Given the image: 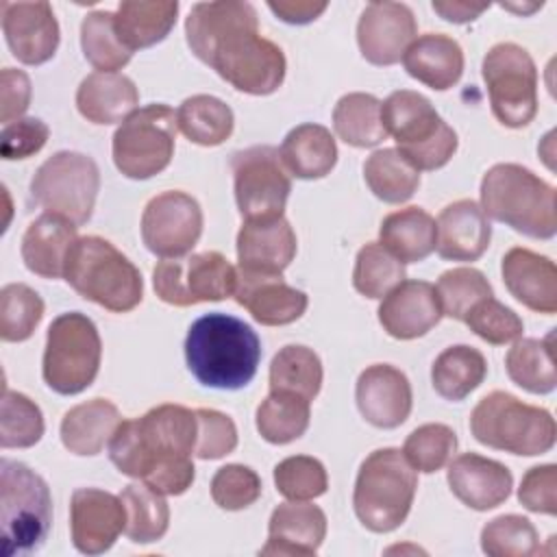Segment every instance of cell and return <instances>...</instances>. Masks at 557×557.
I'll use <instances>...</instances> for the list:
<instances>
[{"instance_id": "57", "label": "cell", "mask_w": 557, "mask_h": 557, "mask_svg": "<svg viewBox=\"0 0 557 557\" xmlns=\"http://www.w3.org/2000/svg\"><path fill=\"white\" fill-rule=\"evenodd\" d=\"M326 2H311V0H270L268 9L283 20L285 24H309L318 20L326 11Z\"/></svg>"}, {"instance_id": "23", "label": "cell", "mask_w": 557, "mask_h": 557, "mask_svg": "<svg viewBox=\"0 0 557 557\" xmlns=\"http://www.w3.org/2000/svg\"><path fill=\"white\" fill-rule=\"evenodd\" d=\"M296 248V233L283 215L244 220L237 233V261L246 272L281 274L294 261Z\"/></svg>"}, {"instance_id": "38", "label": "cell", "mask_w": 557, "mask_h": 557, "mask_svg": "<svg viewBox=\"0 0 557 557\" xmlns=\"http://www.w3.org/2000/svg\"><path fill=\"white\" fill-rule=\"evenodd\" d=\"M176 124L181 133L198 146L224 144L235 126L231 107L209 94H196L185 98L176 111Z\"/></svg>"}, {"instance_id": "47", "label": "cell", "mask_w": 557, "mask_h": 557, "mask_svg": "<svg viewBox=\"0 0 557 557\" xmlns=\"http://www.w3.org/2000/svg\"><path fill=\"white\" fill-rule=\"evenodd\" d=\"M481 548L490 557H531L540 550V537L529 518L505 513L483 527Z\"/></svg>"}, {"instance_id": "11", "label": "cell", "mask_w": 557, "mask_h": 557, "mask_svg": "<svg viewBox=\"0 0 557 557\" xmlns=\"http://www.w3.org/2000/svg\"><path fill=\"white\" fill-rule=\"evenodd\" d=\"M176 113L163 102L133 111L113 133V163L133 181L163 172L174 157Z\"/></svg>"}, {"instance_id": "39", "label": "cell", "mask_w": 557, "mask_h": 557, "mask_svg": "<svg viewBox=\"0 0 557 557\" xmlns=\"http://www.w3.org/2000/svg\"><path fill=\"white\" fill-rule=\"evenodd\" d=\"M311 400L292 392H270L257 407L255 424L270 444H289L305 435L311 418Z\"/></svg>"}, {"instance_id": "13", "label": "cell", "mask_w": 557, "mask_h": 557, "mask_svg": "<svg viewBox=\"0 0 557 557\" xmlns=\"http://www.w3.org/2000/svg\"><path fill=\"white\" fill-rule=\"evenodd\" d=\"M481 74L487 87L494 117L507 128L527 126L537 113V70L531 54L513 44L500 41L483 57Z\"/></svg>"}, {"instance_id": "7", "label": "cell", "mask_w": 557, "mask_h": 557, "mask_svg": "<svg viewBox=\"0 0 557 557\" xmlns=\"http://www.w3.org/2000/svg\"><path fill=\"white\" fill-rule=\"evenodd\" d=\"M52 524L48 483L22 461H0V540L7 557L44 546Z\"/></svg>"}, {"instance_id": "55", "label": "cell", "mask_w": 557, "mask_h": 557, "mask_svg": "<svg viewBox=\"0 0 557 557\" xmlns=\"http://www.w3.org/2000/svg\"><path fill=\"white\" fill-rule=\"evenodd\" d=\"M518 500L529 511L555 516L557 513V466L544 463V466L529 468L520 481Z\"/></svg>"}, {"instance_id": "9", "label": "cell", "mask_w": 557, "mask_h": 557, "mask_svg": "<svg viewBox=\"0 0 557 557\" xmlns=\"http://www.w3.org/2000/svg\"><path fill=\"white\" fill-rule=\"evenodd\" d=\"M470 431L483 446L511 455L535 457L555 446V418L550 411L527 405L509 392H490L470 413Z\"/></svg>"}, {"instance_id": "37", "label": "cell", "mask_w": 557, "mask_h": 557, "mask_svg": "<svg viewBox=\"0 0 557 557\" xmlns=\"http://www.w3.org/2000/svg\"><path fill=\"white\" fill-rule=\"evenodd\" d=\"M333 128L337 137L348 146H379L387 137L381 122V100L363 91L342 96L333 109Z\"/></svg>"}, {"instance_id": "4", "label": "cell", "mask_w": 557, "mask_h": 557, "mask_svg": "<svg viewBox=\"0 0 557 557\" xmlns=\"http://www.w3.org/2000/svg\"><path fill=\"white\" fill-rule=\"evenodd\" d=\"M481 209L533 239H550L557 233L555 187L518 163H496L483 174Z\"/></svg>"}, {"instance_id": "10", "label": "cell", "mask_w": 557, "mask_h": 557, "mask_svg": "<svg viewBox=\"0 0 557 557\" xmlns=\"http://www.w3.org/2000/svg\"><path fill=\"white\" fill-rule=\"evenodd\" d=\"M102 342L91 318L70 311L50 322L41 374L52 392L63 396L85 392L98 376Z\"/></svg>"}, {"instance_id": "15", "label": "cell", "mask_w": 557, "mask_h": 557, "mask_svg": "<svg viewBox=\"0 0 557 557\" xmlns=\"http://www.w3.org/2000/svg\"><path fill=\"white\" fill-rule=\"evenodd\" d=\"M235 202L244 220L278 218L285 211L292 181L274 146H250L233 154Z\"/></svg>"}, {"instance_id": "49", "label": "cell", "mask_w": 557, "mask_h": 557, "mask_svg": "<svg viewBox=\"0 0 557 557\" xmlns=\"http://www.w3.org/2000/svg\"><path fill=\"white\" fill-rule=\"evenodd\" d=\"M457 450V435L450 426L440 422H429L413 429L403 446V455L416 472H437L442 470L453 453Z\"/></svg>"}, {"instance_id": "33", "label": "cell", "mask_w": 557, "mask_h": 557, "mask_svg": "<svg viewBox=\"0 0 557 557\" xmlns=\"http://www.w3.org/2000/svg\"><path fill=\"white\" fill-rule=\"evenodd\" d=\"M122 416L107 398H94L72 407L61 420L63 446L81 457L98 455L115 433Z\"/></svg>"}, {"instance_id": "8", "label": "cell", "mask_w": 557, "mask_h": 557, "mask_svg": "<svg viewBox=\"0 0 557 557\" xmlns=\"http://www.w3.org/2000/svg\"><path fill=\"white\" fill-rule=\"evenodd\" d=\"M381 122L396 150L420 172L440 170L457 152V133L440 117L431 100L411 89L392 91L381 102Z\"/></svg>"}, {"instance_id": "50", "label": "cell", "mask_w": 557, "mask_h": 557, "mask_svg": "<svg viewBox=\"0 0 557 557\" xmlns=\"http://www.w3.org/2000/svg\"><path fill=\"white\" fill-rule=\"evenodd\" d=\"M274 485L289 500H311L326 492L329 476L315 457L294 455L276 463Z\"/></svg>"}, {"instance_id": "53", "label": "cell", "mask_w": 557, "mask_h": 557, "mask_svg": "<svg viewBox=\"0 0 557 557\" xmlns=\"http://www.w3.org/2000/svg\"><path fill=\"white\" fill-rule=\"evenodd\" d=\"M237 446L235 422L215 409H196V450L200 459H220Z\"/></svg>"}, {"instance_id": "2", "label": "cell", "mask_w": 557, "mask_h": 557, "mask_svg": "<svg viewBox=\"0 0 557 557\" xmlns=\"http://www.w3.org/2000/svg\"><path fill=\"white\" fill-rule=\"evenodd\" d=\"M107 446L122 474L165 496L185 494L196 476V411L172 403L152 407L141 418L122 420Z\"/></svg>"}, {"instance_id": "12", "label": "cell", "mask_w": 557, "mask_h": 557, "mask_svg": "<svg viewBox=\"0 0 557 557\" xmlns=\"http://www.w3.org/2000/svg\"><path fill=\"white\" fill-rule=\"evenodd\" d=\"M100 189V170L96 161L83 152L59 150L48 157L30 181V198L76 226L85 224L96 205Z\"/></svg>"}, {"instance_id": "1", "label": "cell", "mask_w": 557, "mask_h": 557, "mask_svg": "<svg viewBox=\"0 0 557 557\" xmlns=\"http://www.w3.org/2000/svg\"><path fill=\"white\" fill-rule=\"evenodd\" d=\"M185 37L191 52L237 91L268 96L283 85L285 54L259 35L257 11L250 2L194 4L185 20Z\"/></svg>"}, {"instance_id": "56", "label": "cell", "mask_w": 557, "mask_h": 557, "mask_svg": "<svg viewBox=\"0 0 557 557\" xmlns=\"http://www.w3.org/2000/svg\"><path fill=\"white\" fill-rule=\"evenodd\" d=\"M30 78L26 72L15 70V67H4L0 72V120L2 124H11L20 120V115L28 109L30 104Z\"/></svg>"}, {"instance_id": "22", "label": "cell", "mask_w": 557, "mask_h": 557, "mask_svg": "<svg viewBox=\"0 0 557 557\" xmlns=\"http://www.w3.org/2000/svg\"><path fill=\"white\" fill-rule=\"evenodd\" d=\"M442 318L435 285L426 281H403L383 296L379 322L394 339H416L426 335Z\"/></svg>"}, {"instance_id": "34", "label": "cell", "mask_w": 557, "mask_h": 557, "mask_svg": "<svg viewBox=\"0 0 557 557\" xmlns=\"http://www.w3.org/2000/svg\"><path fill=\"white\" fill-rule=\"evenodd\" d=\"M379 237L400 263H418L435 250L437 224L424 209L407 207L383 218Z\"/></svg>"}, {"instance_id": "31", "label": "cell", "mask_w": 557, "mask_h": 557, "mask_svg": "<svg viewBox=\"0 0 557 557\" xmlns=\"http://www.w3.org/2000/svg\"><path fill=\"white\" fill-rule=\"evenodd\" d=\"M278 154L292 176L313 181L331 174L335 168L337 144L326 126L307 122L298 124L285 135Z\"/></svg>"}, {"instance_id": "24", "label": "cell", "mask_w": 557, "mask_h": 557, "mask_svg": "<svg viewBox=\"0 0 557 557\" xmlns=\"http://www.w3.org/2000/svg\"><path fill=\"white\" fill-rule=\"evenodd\" d=\"M446 481L450 492L470 509L487 511L503 505L513 487V476L500 461L463 453L448 466Z\"/></svg>"}, {"instance_id": "54", "label": "cell", "mask_w": 557, "mask_h": 557, "mask_svg": "<svg viewBox=\"0 0 557 557\" xmlns=\"http://www.w3.org/2000/svg\"><path fill=\"white\" fill-rule=\"evenodd\" d=\"M50 128L39 117H20L2 128L0 154L4 161L28 159L37 154L48 141Z\"/></svg>"}, {"instance_id": "20", "label": "cell", "mask_w": 557, "mask_h": 557, "mask_svg": "<svg viewBox=\"0 0 557 557\" xmlns=\"http://www.w3.org/2000/svg\"><path fill=\"white\" fill-rule=\"evenodd\" d=\"M355 400L366 422L376 429H396L411 413V383L403 370L389 363H374L359 374Z\"/></svg>"}, {"instance_id": "17", "label": "cell", "mask_w": 557, "mask_h": 557, "mask_svg": "<svg viewBox=\"0 0 557 557\" xmlns=\"http://www.w3.org/2000/svg\"><path fill=\"white\" fill-rule=\"evenodd\" d=\"M418 35L413 11L403 2H370L357 22L361 57L372 65H394Z\"/></svg>"}, {"instance_id": "25", "label": "cell", "mask_w": 557, "mask_h": 557, "mask_svg": "<svg viewBox=\"0 0 557 557\" xmlns=\"http://www.w3.org/2000/svg\"><path fill=\"white\" fill-rule=\"evenodd\" d=\"M503 283L527 309L553 315L557 311V268L555 261L529 248H511L500 263Z\"/></svg>"}, {"instance_id": "27", "label": "cell", "mask_w": 557, "mask_h": 557, "mask_svg": "<svg viewBox=\"0 0 557 557\" xmlns=\"http://www.w3.org/2000/svg\"><path fill=\"white\" fill-rule=\"evenodd\" d=\"M435 250L446 261H476L490 246L492 226L481 205L457 200L437 215Z\"/></svg>"}, {"instance_id": "43", "label": "cell", "mask_w": 557, "mask_h": 557, "mask_svg": "<svg viewBox=\"0 0 557 557\" xmlns=\"http://www.w3.org/2000/svg\"><path fill=\"white\" fill-rule=\"evenodd\" d=\"M113 17L115 13L111 11H91L81 22L83 54L98 72L122 70L133 57V52L120 41Z\"/></svg>"}, {"instance_id": "29", "label": "cell", "mask_w": 557, "mask_h": 557, "mask_svg": "<svg viewBox=\"0 0 557 557\" xmlns=\"http://www.w3.org/2000/svg\"><path fill=\"white\" fill-rule=\"evenodd\" d=\"M403 65L411 78L444 91L457 85L463 74V50L457 39L444 33H426L409 44Z\"/></svg>"}, {"instance_id": "41", "label": "cell", "mask_w": 557, "mask_h": 557, "mask_svg": "<svg viewBox=\"0 0 557 557\" xmlns=\"http://www.w3.org/2000/svg\"><path fill=\"white\" fill-rule=\"evenodd\" d=\"M126 509L124 533L135 544H150L165 535L170 527V507L165 494L148 483H131L120 494Z\"/></svg>"}, {"instance_id": "18", "label": "cell", "mask_w": 557, "mask_h": 557, "mask_svg": "<svg viewBox=\"0 0 557 557\" xmlns=\"http://www.w3.org/2000/svg\"><path fill=\"white\" fill-rule=\"evenodd\" d=\"M126 527V509L120 496L98 490L78 487L70 500V533L78 553L100 555L113 546Z\"/></svg>"}, {"instance_id": "36", "label": "cell", "mask_w": 557, "mask_h": 557, "mask_svg": "<svg viewBox=\"0 0 557 557\" xmlns=\"http://www.w3.org/2000/svg\"><path fill=\"white\" fill-rule=\"evenodd\" d=\"M505 368L518 387L531 394H550L557 385L553 333H548L544 339H516L505 357Z\"/></svg>"}, {"instance_id": "5", "label": "cell", "mask_w": 557, "mask_h": 557, "mask_svg": "<svg viewBox=\"0 0 557 557\" xmlns=\"http://www.w3.org/2000/svg\"><path fill=\"white\" fill-rule=\"evenodd\" d=\"M63 278L78 296L113 313H126L144 298L139 270L111 242L98 235L74 242Z\"/></svg>"}, {"instance_id": "58", "label": "cell", "mask_w": 557, "mask_h": 557, "mask_svg": "<svg viewBox=\"0 0 557 557\" xmlns=\"http://www.w3.org/2000/svg\"><path fill=\"white\" fill-rule=\"evenodd\" d=\"M431 7L442 20L453 22V24H466V22L476 20L483 11H487L490 4H474V2H461V0H453V2L450 0L448 2L433 0Z\"/></svg>"}, {"instance_id": "40", "label": "cell", "mask_w": 557, "mask_h": 557, "mask_svg": "<svg viewBox=\"0 0 557 557\" xmlns=\"http://www.w3.org/2000/svg\"><path fill=\"white\" fill-rule=\"evenodd\" d=\"M363 178L370 191L387 205L407 202L420 185V172L396 148L374 150L363 163Z\"/></svg>"}, {"instance_id": "30", "label": "cell", "mask_w": 557, "mask_h": 557, "mask_svg": "<svg viewBox=\"0 0 557 557\" xmlns=\"http://www.w3.org/2000/svg\"><path fill=\"white\" fill-rule=\"evenodd\" d=\"M137 104L135 83L120 72H91L76 89V109L91 124L124 122Z\"/></svg>"}, {"instance_id": "16", "label": "cell", "mask_w": 557, "mask_h": 557, "mask_svg": "<svg viewBox=\"0 0 557 557\" xmlns=\"http://www.w3.org/2000/svg\"><path fill=\"white\" fill-rule=\"evenodd\" d=\"M202 235V209L185 191H163L141 213V239L161 259H176L191 252Z\"/></svg>"}, {"instance_id": "3", "label": "cell", "mask_w": 557, "mask_h": 557, "mask_svg": "<svg viewBox=\"0 0 557 557\" xmlns=\"http://www.w3.org/2000/svg\"><path fill=\"white\" fill-rule=\"evenodd\" d=\"M185 361L200 385L242 389L257 374L261 342L244 320L213 311L191 322L185 337Z\"/></svg>"}, {"instance_id": "48", "label": "cell", "mask_w": 557, "mask_h": 557, "mask_svg": "<svg viewBox=\"0 0 557 557\" xmlns=\"http://www.w3.org/2000/svg\"><path fill=\"white\" fill-rule=\"evenodd\" d=\"M442 315L463 322L468 311L483 298L494 296L485 274L476 268H453L446 270L435 285Z\"/></svg>"}, {"instance_id": "32", "label": "cell", "mask_w": 557, "mask_h": 557, "mask_svg": "<svg viewBox=\"0 0 557 557\" xmlns=\"http://www.w3.org/2000/svg\"><path fill=\"white\" fill-rule=\"evenodd\" d=\"M176 15V0H124L117 4L113 26L120 41L135 52L163 41L174 28Z\"/></svg>"}, {"instance_id": "52", "label": "cell", "mask_w": 557, "mask_h": 557, "mask_svg": "<svg viewBox=\"0 0 557 557\" xmlns=\"http://www.w3.org/2000/svg\"><path fill=\"white\" fill-rule=\"evenodd\" d=\"M261 496L259 474L242 463H226L218 468L211 479V498L220 509L239 511L250 507Z\"/></svg>"}, {"instance_id": "28", "label": "cell", "mask_w": 557, "mask_h": 557, "mask_svg": "<svg viewBox=\"0 0 557 557\" xmlns=\"http://www.w3.org/2000/svg\"><path fill=\"white\" fill-rule=\"evenodd\" d=\"M78 239L76 224L57 215L44 213L28 224L22 235L24 265L44 278H61L67 255Z\"/></svg>"}, {"instance_id": "44", "label": "cell", "mask_w": 557, "mask_h": 557, "mask_svg": "<svg viewBox=\"0 0 557 557\" xmlns=\"http://www.w3.org/2000/svg\"><path fill=\"white\" fill-rule=\"evenodd\" d=\"M405 281V263H400L381 242L359 248L352 270V285L366 298H383Z\"/></svg>"}, {"instance_id": "46", "label": "cell", "mask_w": 557, "mask_h": 557, "mask_svg": "<svg viewBox=\"0 0 557 557\" xmlns=\"http://www.w3.org/2000/svg\"><path fill=\"white\" fill-rule=\"evenodd\" d=\"M44 435L41 409L20 392L4 385L2 416H0V446L2 448H30Z\"/></svg>"}, {"instance_id": "35", "label": "cell", "mask_w": 557, "mask_h": 557, "mask_svg": "<svg viewBox=\"0 0 557 557\" xmlns=\"http://www.w3.org/2000/svg\"><path fill=\"white\" fill-rule=\"evenodd\" d=\"M487 374V361L481 350L457 344L442 350L431 366L433 389L444 398L459 403L474 392Z\"/></svg>"}, {"instance_id": "21", "label": "cell", "mask_w": 557, "mask_h": 557, "mask_svg": "<svg viewBox=\"0 0 557 557\" xmlns=\"http://www.w3.org/2000/svg\"><path fill=\"white\" fill-rule=\"evenodd\" d=\"M233 296L263 326L292 324L309 305L307 294L287 285L281 274L246 272L239 268Z\"/></svg>"}, {"instance_id": "45", "label": "cell", "mask_w": 557, "mask_h": 557, "mask_svg": "<svg viewBox=\"0 0 557 557\" xmlns=\"http://www.w3.org/2000/svg\"><path fill=\"white\" fill-rule=\"evenodd\" d=\"M41 296L24 285L9 283L0 289V339L2 342H26L44 318Z\"/></svg>"}, {"instance_id": "6", "label": "cell", "mask_w": 557, "mask_h": 557, "mask_svg": "<svg viewBox=\"0 0 557 557\" xmlns=\"http://www.w3.org/2000/svg\"><path fill=\"white\" fill-rule=\"evenodd\" d=\"M416 490L418 474L403 450L379 448L359 466L352 507L368 531L389 533L409 516Z\"/></svg>"}, {"instance_id": "51", "label": "cell", "mask_w": 557, "mask_h": 557, "mask_svg": "<svg viewBox=\"0 0 557 557\" xmlns=\"http://www.w3.org/2000/svg\"><path fill=\"white\" fill-rule=\"evenodd\" d=\"M463 322L470 326V331L474 335H479L481 339H485L487 344H494V346L516 342V339H520V335L524 331L520 315L513 309L498 302L494 296L479 300L468 311Z\"/></svg>"}, {"instance_id": "19", "label": "cell", "mask_w": 557, "mask_h": 557, "mask_svg": "<svg viewBox=\"0 0 557 557\" xmlns=\"http://www.w3.org/2000/svg\"><path fill=\"white\" fill-rule=\"evenodd\" d=\"M2 33L20 63L41 65L59 48V22L48 2H9L0 4Z\"/></svg>"}, {"instance_id": "42", "label": "cell", "mask_w": 557, "mask_h": 557, "mask_svg": "<svg viewBox=\"0 0 557 557\" xmlns=\"http://www.w3.org/2000/svg\"><path fill=\"white\" fill-rule=\"evenodd\" d=\"M322 376V361L311 348L287 344L272 357L270 392H292L313 400L320 394Z\"/></svg>"}, {"instance_id": "26", "label": "cell", "mask_w": 557, "mask_h": 557, "mask_svg": "<svg viewBox=\"0 0 557 557\" xmlns=\"http://www.w3.org/2000/svg\"><path fill=\"white\" fill-rule=\"evenodd\" d=\"M326 537V516L307 500L281 503L268 522L261 555H313Z\"/></svg>"}, {"instance_id": "14", "label": "cell", "mask_w": 557, "mask_h": 557, "mask_svg": "<svg viewBox=\"0 0 557 557\" xmlns=\"http://www.w3.org/2000/svg\"><path fill=\"white\" fill-rule=\"evenodd\" d=\"M235 285L237 270L215 250L163 259L152 270V287L157 296L174 307L224 300L235 294Z\"/></svg>"}]
</instances>
